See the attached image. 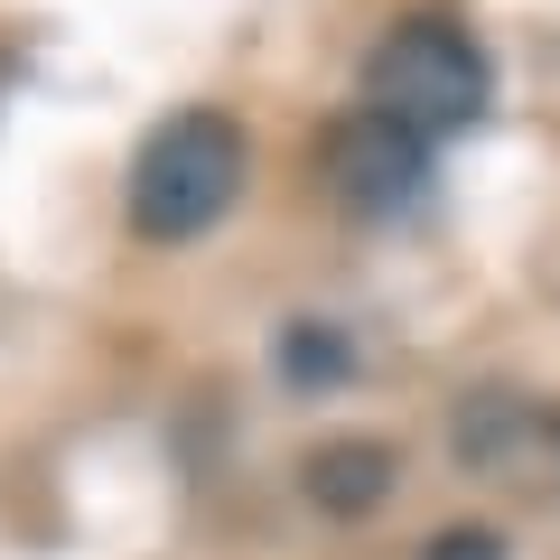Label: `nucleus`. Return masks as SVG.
Segmentation results:
<instances>
[{"mask_svg":"<svg viewBox=\"0 0 560 560\" xmlns=\"http://www.w3.org/2000/svg\"><path fill=\"white\" fill-rule=\"evenodd\" d=\"M486 103H495V75H486L477 38H467L458 20H401L393 38L374 47V66H364V113L393 121L401 140H448L467 131V121H486Z\"/></svg>","mask_w":560,"mask_h":560,"instance_id":"2","label":"nucleus"},{"mask_svg":"<svg viewBox=\"0 0 560 560\" xmlns=\"http://www.w3.org/2000/svg\"><path fill=\"white\" fill-rule=\"evenodd\" d=\"M290 374H300V383H337L346 374V346L327 337V327H300V337H290Z\"/></svg>","mask_w":560,"mask_h":560,"instance_id":"5","label":"nucleus"},{"mask_svg":"<svg viewBox=\"0 0 560 560\" xmlns=\"http://www.w3.org/2000/svg\"><path fill=\"white\" fill-rule=\"evenodd\" d=\"M420 560H504V541H495V533H440Z\"/></svg>","mask_w":560,"mask_h":560,"instance_id":"6","label":"nucleus"},{"mask_svg":"<svg viewBox=\"0 0 560 560\" xmlns=\"http://www.w3.org/2000/svg\"><path fill=\"white\" fill-rule=\"evenodd\" d=\"M327 168H337V187L355 206H374V215H393L401 197L420 187V168H430V150L420 140H401L393 121H374V113H355V121H337L327 131Z\"/></svg>","mask_w":560,"mask_h":560,"instance_id":"3","label":"nucleus"},{"mask_svg":"<svg viewBox=\"0 0 560 560\" xmlns=\"http://www.w3.org/2000/svg\"><path fill=\"white\" fill-rule=\"evenodd\" d=\"M393 495V448H318L308 458V504H327V514H374V504Z\"/></svg>","mask_w":560,"mask_h":560,"instance_id":"4","label":"nucleus"},{"mask_svg":"<svg viewBox=\"0 0 560 560\" xmlns=\"http://www.w3.org/2000/svg\"><path fill=\"white\" fill-rule=\"evenodd\" d=\"M243 121L234 113H168L131 160V234L150 243H197L206 224L234 215L243 197Z\"/></svg>","mask_w":560,"mask_h":560,"instance_id":"1","label":"nucleus"}]
</instances>
